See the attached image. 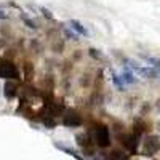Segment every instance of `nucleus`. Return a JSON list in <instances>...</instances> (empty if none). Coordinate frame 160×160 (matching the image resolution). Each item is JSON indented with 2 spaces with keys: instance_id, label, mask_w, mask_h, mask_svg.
Masks as SVG:
<instances>
[{
  "instance_id": "nucleus-1",
  "label": "nucleus",
  "mask_w": 160,
  "mask_h": 160,
  "mask_svg": "<svg viewBox=\"0 0 160 160\" xmlns=\"http://www.w3.org/2000/svg\"><path fill=\"white\" fill-rule=\"evenodd\" d=\"M95 142L99 148H108L111 144V136H109V130L106 127H98L95 128Z\"/></svg>"
},
{
  "instance_id": "nucleus-2",
  "label": "nucleus",
  "mask_w": 160,
  "mask_h": 160,
  "mask_svg": "<svg viewBox=\"0 0 160 160\" xmlns=\"http://www.w3.org/2000/svg\"><path fill=\"white\" fill-rule=\"evenodd\" d=\"M160 151V138L155 135H151L144 141V152L146 155H154Z\"/></svg>"
},
{
  "instance_id": "nucleus-3",
  "label": "nucleus",
  "mask_w": 160,
  "mask_h": 160,
  "mask_svg": "<svg viewBox=\"0 0 160 160\" xmlns=\"http://www.w3.org/2000/svg\"><path fill=\"white\" fill-rule=\"evenodd\" d=\"M0 77L2 78H16L18 71L10 61H0Z\"/></svg>"
},
{
  "instance_id": "nucleus-4",
  "label": "nucleus",
  "mask_w": 160,
  "mask_h": 160,
  "mask_svg": "<svg viewBox=\"0 0 160 160\" xmlns=\"http://www.w3.org/2000/svg\"><path fill=\"white\" fill-rule=\"evenodd\" d=\"M136 74H139L141 77H146V78H155L158 77V72L155 69H151V68H131Z\"/></svg>"
},
{
  "instance_id": "nucleus-5",
  "label": "nucleus",
  "mask_w": 160,
  "mask_h": 160,
  "mask_svg": "<svg viewBox=\"0 0 160 160\" xmlns=\"http://www.w3.org/2000/svg\"><path fill=\"white\" fill-rule=\"evenodd\" d=\"M123 146L130 151V152H135L138 148V138L135 135H127L123 136Z\"/></svg>"
},
{
  "instance_id": "nucleus-6",
  "label": "nucleus",
  "mask_w": 160,
  "mask_h": 160,
  "mask_svg": "<svg viewBox=\"0 0 160 160\" xmlns=\"http://www.w3.org/2000/svg\"><path fill=\"white\" fill-rule=\"evenodd\" d=\"M69 28L77 34V35H88V31L85 29V26H82V22H78L77 19H71V22H69Z\"/></svg>"
},
{
  "instance_id": "nucleus-7",
  "label": "nucleus",
  "mask_w": 160,
  "mask_h": 160,
  "mask_svg": "<svg viewBox=\"0 0 160 160\" xmlns=\"http://www.w3.org/2000/svg\"><path fill=\"white\" fill-rule=\"evenodd\" d=\"M80 123H82V120H80V117L75 112H69V115H66V118H64L66 127H78Z\"/></svg>"
},
{
  "instance_id": "nucleus-8",
  "label": "nucleus",
  "mask_w": 160,
  "mask_h": 160,
  "mask_svg": "<svg viewBox=\"0 0 160 160\" xmlns=\"http://www.w3.org/2000/svg\"><path fill=\"white\" fill-rule=\"evenodd\" d=\"M122 78H123V82L128 85V83H133L135 82V71L133 69H125L122 72Z\"/></svg>"
},
{
  "instance_id": "nucleus-9",
  "label": "nucleus",
  "mask_w": 160,
  "mask_h": 160,
  "mask_svg": "<svg viewBox=\"0 0 160 160\" xmlns=\"http://www.w3.org/2000/svg\"><path fill=\"white\" fill-rule=\"evenodd\" d=\"M16 95V90H15V85H13V83H7L5 85V96H8V98H13V96H15Z\"/></svg>"
},
{
  "instance_id": "nucleus-10",
  "label": "nucleus",
  "mask_w": 160,
  "mask_h": 160,
  "mask_svg": "<svg viewBox=\"0 0 160 160\" xmlns=\"http://www.w3.org/2000/svg\"><path fill=\"white\" fill-rule=\"evenodd\" d=\"M90 55L96 59H102V55L99 53V50H95V48H90Z\"/></svg>"
},
{
  "instance_id": "nucleus-11",
  "label": "nucleus",
  "mask_w": 160,
  "mask_h": 160,
  "mask_svg": "<svg viewBox=\"0 0 160 160\" xmlns=\"http://www.w3.org/2000/svg\"><path fill=\"white\" fill-rule=\"evenodd\" d=\"M22 21H24L26 24H28V28H31V29H35V28H37V24H35L34 21H31L28 16H22Z\"/></svg>"
},
{
  "instance_id": "nucleus-12",
  "label": "nucleus",
  "mask_w": 160,
  "mask_h": 160,
  "mask_svg": "<svg viewBox=\"0 0 160 160\" xmlns=\"http://www.w3.org/2000/svg\"><path fill=\"white\" fill-rule=\"evenodd\" d=\"M42 13H43V16H47L48 19H53V15H51V13H50L47 8H42Z\"/></svg>"
},
{
  "instance_id": "nucleus-13",
  "label": "nucleus",
  "mask_w": 160,
  "mask_h": 160,
  "mask_svg": "<svg viewBox=\"0 0 160 160\" xmlns=\"http://www.w3.org/2000/svg\"><path fill=\"white\" fill-rule=\"evenodd\" d=\"M157 108H158V111H160V99L157 101Z\"/></svg>"
},
{
  "instance_id": "nucleus-14",
  "label": "nucleus",
  "mask_w": 160,
  "mask_h": 160,
  "mask_svg": "<svg viewBox=\"0 0 160 160\" xmlns=\"http://www.w3.org/2000/svg\"><path fill=\"white\" fill-rule=\"evenodd\" d=\"M158 128H160V122H158Z\"/></svg>"
}]
</instances>
